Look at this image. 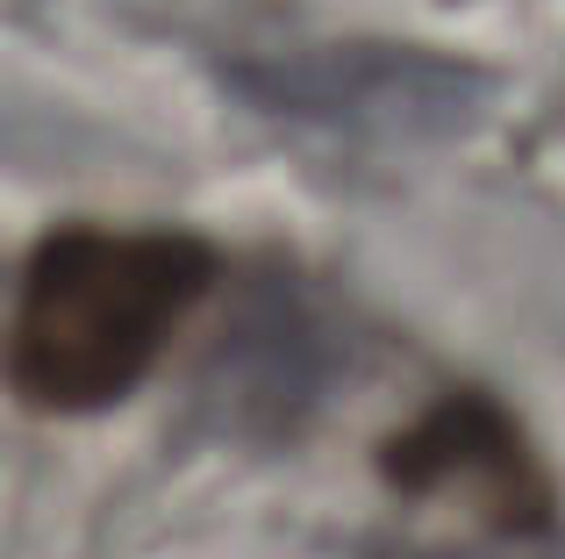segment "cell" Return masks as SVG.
<instances>
[{
	"label": "cell",
	"mask_w": 565,
	"mask_h": 559,
	"mask_svg": "<svg viewBox=\"0 0 565 559\" xmlns=\"http://www.w3.org/2000/svg\"><path fill=\"white\" fill-rule=\"evenodd\" d=\"M215 280L186 230H100L72 223L29 252L8 323V380L29 409L79 416L108 409L151 373L166 337Z\"/></svg>",
	"instance_id": "obj_1"
},
{
	"label": "cell",
	"mask_w": 565,
	"mask_h": 559,
	"mask_svg": "<svg viewBox=\"0 0 565 559\" xmlns=\"http://www.w3.org/2000/svg\"><path fill=\"white\" fill-rule=\"evenodd\" d=\"M394 474L408 488L429 495H458V503L494 509L501 524H530L544 503V481L530 466V452L515 445V431L480 402V394H451L408 445H394Z\"/></svg>",
	"instance_id": "obj_2"
}]
</instances>
